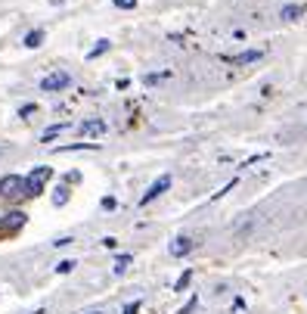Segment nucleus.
I'll return each mask as SVG.
<instances>
[{
    "mask_svg": "<svg viewBox=\"0 0 307 314\" xmlns=\"http://www.w3.org/2000/svg\"><path fill=\"white\" fill-rule=\"evenodd\" d=\"M190 280H193V271H186V274L180 277V280H177V289H180V293H183V289L190 286Z\"/></svg>",
    "mask_w": 307,
    "mask_h": 314,
    "instance_id": "nucleus-15",
    "label": "nucleus"
},
{
    "mask_svg": "<svg viewBox=\"0 0 307 314\" xmlns=\"http://www.w3.org/2000/svg\"><path fill=\"white\" fill-rule=\"evenodd\" d=\"M124 314H140V302H131V305H124Z\"/></svg>",
    "mask_w": 307,
    "mask_h": 314,
    "instance_id": "nucleus-18",
    "label": "nucleus"
},
{
    "mask_svg": "<svg viewBox=\"0 0 307 314\" xmlns=\"http://www.w3.org/2000/svg\"><path fill=\"white\" fill-rule=\"evenodd\" d=\"M65 127H68V125H53V127H47V131H44V137H41V140H44V143H47V140H53V137H56V134H62V131H65Z\"/></svg>",
    "mask_w": 307,
    "mask_h": 314,
    "instance_id": "nucleus-12",
    "label": "nucleus"
},
{
    "mask_svg": "<svg viewBox=\"0 0 307 314\" xmlns=\"http://www.w3.org/2000/svg\"><path fill=\"white\" fill-rule=\"evenodd\" d=\"M53 178V168H47V165H38L28 178H25V196H41L44 193V184Z\"/></svg>",
    "mask_w": 307,
    "mask_h": 314,
    "instance_id": "nucleus-1",
    "label": "nucleus"
},
{
    "mask_svg": "<svg viewBox=\"0 0 307 314\" xmlns=\"http://www.w3.org/2000/svg\"><path fill=\"white\" fill-rule=\"evenodd\" d=\"M72 267H75V261H59V264H56V271H59V274H68Z\"/></svg>",
    "mask_w": 307,
    "mask_h": 314,
    "instance_id": "nucleus-17",
    "label": "nucleus"
},
{
    "mask_svg": "<svg viewBox=\"0 0 307 314\" xmlns=\"http://www.w3.org/2000/svg\"><path fill=\"white\" fill-rule=\"evenodd\" d=\"M53 202H56V205H65V202H68V190H65V187H59L56 196H53Z\"/></svg>",
    "mask_w": 307,
    "mask_h": 314,
    "instance_id": "nucleus-14",
    "label": "nucleus"
},
{
    "mask_svg": "<svg viewBox=\"0 0 307 314\" xmlns=\"http://www.w3.org/2000/svg\"><path fill=\"white\" fill-rule=\"evenodd\" d=\"M78 131L84 137H100V134H105V122L102 119H84L78 125Z\"/></svg>",
    "mask_w": 307,
    "mask_h": 314,
    "instance_id": "nucleus-5",
    "label": "nucleus"
},
{
    "mask_svg": "<svg viewBox=\"0 0 307 314\" xmlns=\"http://www.w3.org/2000/svg\"><path fill=\"white\" fill-rule=\"evenodd\" d=\"M115 6H118V9H134L137 0H115Z\"/></svg>",
    "mask_w": 307,
    "mask_h": 314,
    "instance_id": "nucleus-16",
    "label": "nucleus"
},
{
    "mask_svg": "<svg viewBox=\"0 0 307 314\" xmlns=\"http://www.w3.org/2000/svg\"><path fill=\"white\" fill-rule=\"evenodd\" d=\"M131 261H134V255H118V258H115V274H124Z\"/></svg>",
    "mask_w": 307,
    "mask_h": 314,
    "instance_id": "nucleus-11",
    "label": "nucleus"
},
{
    "mask_svg": "<svg viewBox=\"0 0 307 314\" xmlns=\"http://www.w3.org/2000/svg\"><path fill=\"white\" fill-rule=\"evenodd\" d=\"M68 84H72V75L62 72V68H56V72H50L41 81V90H44V94H56V90H65Z\"/></svg>",
    "mask_w": 307,
    "mask_h": 314,
    "instance_id": "nucleus-2",
    "label": "nucleus"
},
{
    "mask_svg": "<svg viewBox=\"0 0 307 314\" xmlns=\"http://www.w3.org/2000/svg\"><path fill=\"white\" fill-rule=\"evenodd\" d=\"M301 16H304V6H298V3L282 6V13H279V19H286V22H295V19H301Z\"/></svg>",
    "mask_w": 307,
    "mask_h": 314,
    "instance_id": "nucleus-8",
    "label": "nucleus"
},
{
    "mask_svg": "<svg viewBox=\"0 0 307 314\" xmlns=\"http://www.w3.org/2000/svg\"><path fill=\"white\" fill-rule=\"evenodd\" d=\"M264 56V50H242L233 56V65H249V63H257Z\"/></svg>",
    "mask_w": 307,
    "mask_h": 314,
    "instance_id": "nucleus-7",
    "label": "nucleus"
},
{
    "mask_svg": "<svg viewBox=\"0 0 307 314\" xmlns=\"http://www.w3.org/2000/svg\"><path fill=\"white\" fill-rule=\"evenodd\" d=\"M90 314H102V311H90Z\"/></svg>",
    "mask_w": 307,
    "mask_h": 314,
    "instance_id": "nucleus-20",
    "label": "nucleus"
},
{
    "mask_svg": "<svg viewBox=\"0 0 307 314\" xmlns=\"http://www.w3.org/2000/svg\"><path fill=\"white\" fill-rule=\"evenodd\" d=\"M168 187H171V178H168V174H161V178H158V181H155V184H152V187L143 193V199H140V205H149L152 199H158V196H161L164 190H168Z\"/></svg>",
    "mask_w": 307,
    "mask_h": 314,
    "instance_id": "nucleus-4",
    "label": "nucleus"
},
{
    "mask_svg": "<svg viewBox=\"0 0 307 314\" xmlns=\"http://www.w3.org/2000/svg\"><path fill=\"white\" fill-rule=\"evenodd\" d=\"M105 50H109V41H105V38H102V41H97V47H93V50H90V60H97V56H102Z\"/></svg>",
    "mask_w": 307,
    "mask_h": 314,
    "instance_id": "nucleus-13",
    "label": "nucleus"
},
{
    "mask_svg": "<svg viewBox=\"0 0 307 314\" xmlns=\"http://www.w3.org/2000/svg\"><path fill=\"white\" fill-rule=\"evenodd\" d=\"M41 41H44V31H41V28H34V31L25 34V47H31V50L41 47Z\"/></svg>",
    "mask_w": 307,
    "mask_h": 314,
    "instance_id": "nucleus-9",
    "label": "nucleus"
},
{
    "mask_svg": "<svg viewBox=\"0 0 307 314\" xmlns=\"http://www.w3.org/2000/svg\"><path fill=\"white\" fill-rule=\"evenodd\" d=\"M34 314H44V311H34Z\"/></svg>",
    "mask_w": 307,
    "mask_h": 314,
    "instance_id": "nucleus-21",
    "label": "nucleus"
},
{
    "mask_svg": "<svg viewBox=\"0 0 307 314\" xmlns=\"http://www.w3.org/2000/svg\"><path fill=\"white\" fill-rule=\"evenodd\" d=\"M78 149H97V143H72V146H56L53 153H78Z\"/></svg>",
    "mask_w": 307,
    "mask_h": 314,
    "instance_id": "nucleus-10",
    "label": "nucleus"
},
{
    "mask_svg": "<svg viewBox=\"0 0 307 314\" xmlns=\"http://www.w3.org/2000/svg\"><path fill=\"white\" fill-rule=\"evenodd\" d=\"M22 193H25V178H19V174H6V178H0V196L13 199V196H22Z\"/></svg>",
    "mask_w": 307,
    "mask_h": 314,
    "instance_id": "nucleus-3",
    "label": "nucleus"
},
{
    "mask_svg": "<svg viewBox=\"0 0 307 314\" xmlns=\"http://www.w3.org/2000/svg\"><path fill=\"white\" fill-rule=\"evenodd\" d=\"M193 252V240H186V237H177L171 243V255L174 258H183V255H190Z\"/></svg>",
    "mask_w": 307,
    "mask_h": 314,
    "instance_id": "nucleus-6",
    "label": "nucleus"
},
{
    "mask_svg": "<svg viewBox=\"0 0 307 314\" xmlns=\"http://www.w3.org/2000/svg\"><path fill=\"white\" fill-rule=\"evenodd\" d=\"M34 109H38V106H34V103H28V106H22V109H19V115H31Z\"/></svg>",
    "mask_w": 307,
    "mask_h": 314,
    "instance_id": "nucleus-19",
    "label": "nucleus"
}]
</instances>
